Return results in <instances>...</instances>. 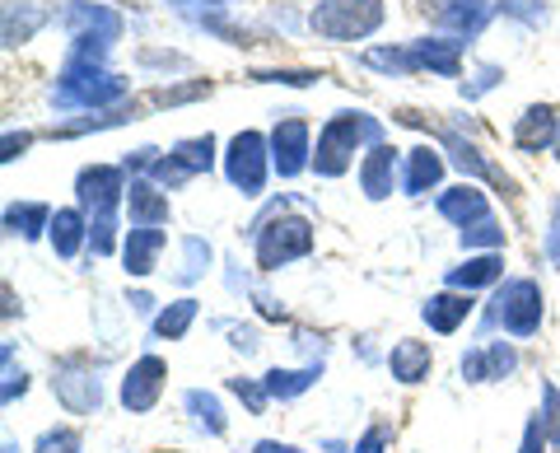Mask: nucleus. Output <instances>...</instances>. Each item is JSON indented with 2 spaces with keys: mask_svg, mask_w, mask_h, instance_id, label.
Returning <instances> with one entry per match:
<instances>
[{
  "mask_svg": "<svg viewBox=\"0 0 560 453\" xmlns=\"http://www.w3.org/2000/svg\"><path fill=\"white\" fill-rule=\"evenodd\" d=\"M383 20L378 0H327V5L313 14V28L327 33V38H360Z\"/></svg>",
  "mask_w": 560,
  "mask_h": 453,
  "instance_id": "1",
  "label": "nucleus"
},
{
  "mask_svg": "<svg viewBox=\"0 0 560 453\" xmlns=\"http://www.w3.org/2000/svg\"><path fill=\"white\" fill-rule=\"evenodd\" d=\"M160 388H164V360L145 356V360L131 364L127 379H121V403H127V411H150L160 403Z\"/></svg>",
  "mask_w": 560,
  "mask_h": 453,
  "instance_id": "2",
  "label": "nucleus"
},
{
  "mask_svg": "<svg viewBox=\"0 0 560 453\" xmlns=\"http://www.w3.org/2000/svg\"><path fill=\"white\" fill-rule=\"evenodd\" d=\"M504 309H500V323L510 327L514 337H528L533 327L541 323V304H537V290L528 286V281H518V286H510V294L500 300Z\"/></svg>",
  "mask_w": 560,
  "mask_h": 453,
  "instance_id": "3",
  "label": "nucleus"
},
{
  "mask_svg": "<svg viewBox=\"0 0 560 453\" xmlns=\"http://www.w3.org/2000/svg\"><path fill=\"white\" fill-rule=\"evenodd\" d=\"M430 346L425 341H397L393 346V356H388V364H393V379H401V383H420L430 374Z\"/></svg>",
  "mask_w": 560,
  "mask_h": 453,
  "instance_id": "4",
  "label": "nucleus"
},
{
  "mask_svg": "<svg viewBox=\"0 0 560 453\" xmlns=\"http://www.w3.org/2000/svg\"><path fill=\"white\" fill-rule=\"evenodd\" d=\"M51 388L61 393V403L70 411H94L98 407V379H90V374H57Z\"/></svg>",
  "mask_w": 560,
  "mask_h": 453,
  "instance_id": "5",
  "label": "nucleus"
},
{
  "mask_svg": "<svg viewBox=\"0 0 560 453\" xmlns=\"http://www.w3.org/2000/svg\"><path fill=\"white\" fill-rule=\"evenodd\" d=\"M280 230H285V224H276V230L261 234V267H276V263H285V257L308 248V230H304V224L294 234H280Z\"/></svg>",
  "mask_w": 560,
  "mask_h": 453,
  "instance_id": "6",
  "label": "nucleus"
},
{
  "mask_svg": "<svg viewBox=\"0 0 560 453\" xmlns=\"http://www.w3.org/2000/svg\"><path fill=\"white\" fill-rule=\"evenodd\" d=\"M471 313L467 300H458V294H440V300L425 304V323L434 327V333H458V323Z\"/></svg>",
  "mask_w": 560,
  "mask_h": 453,
  "instance_id": "7",
  "label": "nucleus"
},
{
  "mask_svg": "<svg viewBox=\"0 0 560 453\" xmlns=\"http://www.w3.org/2000/svg\"><path fill=\"white\" fill-rule=\"evenodd\" d=\"M164 248V234L160 230H150V234H131V243H127V267L136 271V276H145L150 271V263H154V253Z\"/></svg>",
  "mask_w": 560,
  "mask_h": 453,
  "instance_id": "8",
  "label": "nucleus"
},
{
  "mask_svg": "<svg viewBox=\"0 0 560 453\" xmlns=\"http://www.w3.org/2000/svg\"><path fill=\"white\" fill-rule=\"evenodd\" d=\"M191 318H197V304H191V300H178L168 313H160V323H154V337H183Z\"/></svg>",
  "mask_w": 560,
  "mask_h": 453,
  "instance_id": "9",
  "label": "nucleus"
},
{
  "mask_svg": "<svg viewBox=\"0 0 560 453\" xmlns=\"http://www.w3.org/2000/svg\"><path fill=\"white\" fill-rule=\"evenodd\" d=\"M187 407L197 411V421H201L210 434H220V430H224V416H220V403H215V397H206V393H187Z\"/></svg>",
  "mask_w": 560,
  "mask_h": 453,
  "instance_id": "10",
  "label": "nucleus"
},
{
  "mask_svg": "<svg viewBox=\"0 0 560 453\" xmlns=\"http://www.w3.org/2000/svg\"><path fill=\"white\" fill-rule=\"evenodd\" d=\"M313 383V370H304V374H280V370H271L267 374V393L271 397H294V393H304Z\"/></svg>",
  "mask_w": 560,
  "mask_h": 453,
  "instance_id": "11",
  "label": "nucleus"
},
{
  "mask_svg": "<svg viewBox=\"0 0 560 453\" xmlns=\"http://www.w3.org/2000/svg\"><path fill=\"white\" fill-rule=\"evenodd\" d=\"M38 453H80V434L75 430H47L38 440Z\"/></svg>",
  "mask_w": 560,
  "mask_h": 453,
  "instance_id": "12",
  "label": "nucleus"
},
{
  "mask_svg": "<svg viewBox=\"0 0 560 453\" xmlns=\"http://www.w3.org/2000/svg\"><path fill=\"white\" fill-rule=\"evenodd\" d=\"M481 281H495V263H471V271H458L453 276V286H481Z\"/></svg>",
  "mask_w": 560,
  "mask_h": 453,
  "instance_id": "13",
  "label": "nucleus"
},
{
  "mask_svg": "<svg viewBox=\"0 0 560 453\" xmlns=\"http://www.w3.org/2000/svg\"><path fill=\"white\" fill-rule=\"evenodd\" d=\"M547 421H551V440L560 444V397H556V388H547Z\"/></svg>",
  "mask_w": 560,
  "mask_h": 453,
  "instance_id": "14",
  "label": "nucleus"
},
{
  "mask_svg": "<svg viewBox=\"0 0 560 453\" xmlns=\"http://www.w3.org/2000/svg\"><path fill=\"white\" fill-rule=\"evenodd\" d=\"M383 440H388V430H370V434H364V440H360V449L355 453H383Z\"/></svg>",
  "mask_w": 560,
  "mask_h": 453,
  "instance_id": "15",
  "label": "nucleus"
},
{
  "mask_svg": "<svg viewBox=\"0 0 560 453\" xmlns=\"http://www.w3.org/2000/svg\"><path fill=\"white\" fill-rule=\"evenodd\" d=\"M253 453H300V449H294V444H276V440H261Z\"/></svg>",
  "mask_w": 560,
  "mask_h": 453,
  "instance_id": "16",
  "label": "nucleus"
}]
</instances>
